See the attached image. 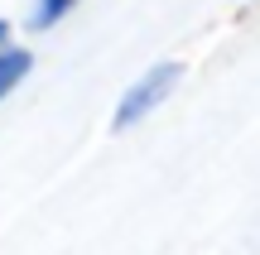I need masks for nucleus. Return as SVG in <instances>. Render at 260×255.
<instances>
[{"label":"nucleus","mask_w":260,"mask_h":255,"mask_svg":"<svg viewBox=\"0 0 260 255\" xmlns=\"http://www.w3.org/2000/svg\"><path fill=\"white\" fill-rule=\"evenodd\" d=\"M174 82H178V63H159V67H149V72L121 96V106H116V130H125V125L145 121V116L154 111V106L164 101L169 92H174Z\"/></svg>","instance_id":"obj_1"},{"label":"nucleus","mask_w":260,"mask_h":255,"mask_svg":"<svg viewBox=\"0 0 260 255\" xmlns=\"http://www.w3.org/2000/svg\"><path fill=\"white\" fill-rule=\"evenodd\" d=\"M29 67H34V53H29V48H10V53H0V96H5Z\"/></svg>","instance_id":"obj_2"},{"label":"nucleus","mask_w":260,"mask_h":255,"mask_svg":"<svg viewBox=\"0 0 260 255\" xmlns=\"http://www.w3.org/2000/svg\"><path fill=\"white\" fill-rule=\"evenodd\" d=\"M73 5H77V0H39V10H34V19H29V24H34V29H53Z\"/></svg>","instance_id":"obj_3"},{"label":"nucleus","mask_w":260,"mask_h":255,"mask_svg":"<svg viewBox=\"0 0 260 255\" xmlns=\"http://www.w3.org/2000/svg\"><path fill=\"white\" fill-rule=\"evenodd\" d=\"M5 39H10V24L0 19V53H10V48H5Z\"/></svg>","instance_id":"obj_4"}]
</instances>
